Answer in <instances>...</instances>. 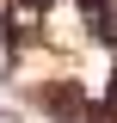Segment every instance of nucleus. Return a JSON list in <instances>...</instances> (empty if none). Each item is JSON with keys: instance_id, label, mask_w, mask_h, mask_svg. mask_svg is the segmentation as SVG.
<instances>
[{"instance_id": "nucleus-1", "label": "nucleus", "mask_w": 117, "mask_h": 123, "mask_svg": "<svg viewBox=\"0 0 117 123\" xmlns=\"http://www.w3.org/2000/svg\"><path fill=\"white\" fill-rule=\"evenodd\" d=\"M80 12H86L92 43H117V0H80Z\"/></svg>"}]
</instances>
